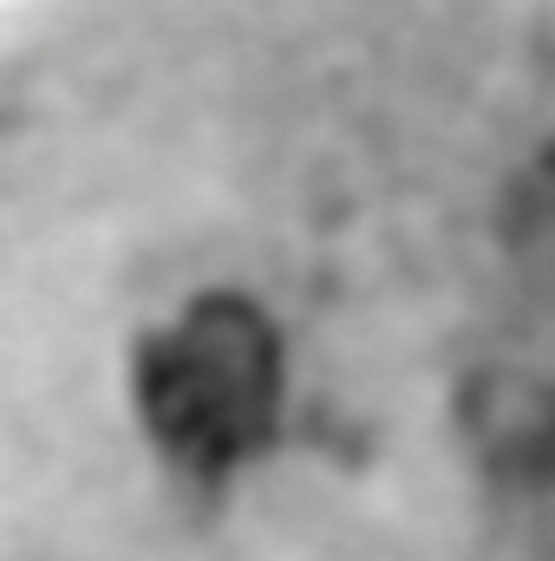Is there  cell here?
<instances>
[{
	"mask_svg": "<svg viewBox=\"0 0 555 561\" xmlns=\"http://www.w3.org/2000/svg\"><path fill=\"white\" fill-rule=\"evenodd\" d=\"M287 359L249 294H196L132 346V412L150 450L196 490L249 470L281 431Z\"/></svg>",
	"mask_w": 555,
	"mask_h": 561,
	"instance_id": "cell-1",
	"label": "cell"
}]
</instances>
